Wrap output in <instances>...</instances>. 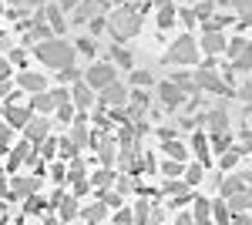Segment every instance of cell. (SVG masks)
Segmentation results:
<instances>
[{"label": "cell", "mask_w": 252, "mask_h": 225, "mask_svg": "<svg viewBox=\"0 0 252 225\" xmlns=\"http://www.w3.org/2000/svg\"><path fill=\"white\" fill-rule=\"evenodd\" d=\"M34 54H37V61L51 64V67H67V64H74L78 47H74V44H67L64 37H51V40H40Z\"/></svg>", "instance_id": "1"}, {"label": "cell", "mask_w": 252, "mask_h": 225, "mask_svg": "<svg viewBox=\"0 0 252 225\" xmlns=\"http://www.w3.org/2000/svg\"><path fill=\"white\" fill-rule=\"evenodd\" d=\"M108 31H111V37H115V40L135 37L138 31H141V14H138V7H128V3H121L115 14L108 17Z\"/></svg>", "instance_id": "2"}, {"label": "cell", "mask_w": 252, "mask_h": 225, "mask_svg": "<svg viewBox=\"0 0 252 225\" xmlns=\"http://www.w3.org/2000/svg\"><path fill=\"white\" fill-rule=\"evenodd\" d=\"M161 61H165V64H198V44L185 34V37H178L172 47H168V54L161 57Z\"/></svg>", "instance_id": "3"}, {"label": "cell", "mask_w": 252, "mask_h": 225, "mask_svg": "<svg viewBox=\"0 0 252 225\" xmlns=\"http://www.w3.org/2000/svg\"><path fill=\"white\" fill-rule=\"evenodd\" d=\"M84 81H88L94 91H101V88H108L111 81H118V71L111 64H91V67L84 71Z\"/></svg>", "instance_id": "4"}, {"label": "cell", "mask_w": 252, "mask_h": 225, "mask_svg": "<svg viewBox=\"0 0 252 225\" xmlns=\"http://www.w3.org/2000/svg\"><path fill=\"white\" fill-rule=\"evenodd\" d=\"M195 84H198V88H205V91H212V94H229V91H232V88H229V81H222L212 67H202V71L195 74Z\"/></svg>", "instance_id": "5"}, {"label": "cell", "mask_w": 252, "mask_h": 225, "mask_svg": "<svg viewBox=\"0 0 252 225\" xmlns=\"http://www.w3.org/2000/svg\"><path fill=\"white\" fill-rule=\"evenodd\" d=\"M101 104H104V108H125V104H128V88L118 84V81H111L108 88H101Z\"/></svg>", "instance_id": "6"}, {"label": "cell", "mask_w": 252, "mask_h": 225, "mask_svg": "<svg viewBox=\"0 0 252 225\" xmlns=\"http://www.w3.org/2000/svg\"><path fill=\"white\" fill-rule=\"evenodd\" d=\"M158 97H161V104H165L168 111H175V108L185 101V91H182L175 81H161V84H158Z\"/></svg>", "instance_id": "7"}, {"label": "cell", "mask_w": 252, "mask_h": 225, "mask_svg": "<svg viewBox=\"0 0 252 225\" xmlns=\"http://www.w3.org/2000/svg\"><path fill=\"white\" fill-rule=\"evenodd\" d=\"M3 114H7V121H10V128H27V121H31V114H34V108L31 104H10L7 101V108H3Z\"/></svg>", "instance_id": "8"}, {"label": "cell", "mask_w": 252, "mask_h": 225, "mask_svg": "<svg viewBox=\"0 0 252 225\" xmlns=\"http://www.w3.org/2000/svg\"><path fill=\"white\" fill-rule=\"evenodd\" d=\"M108 7H104V0H81L78 14H74V24H88L91 17H101Z\"/></svg>", "instance_id": "9"}, {"label": "cell", "mask_w": 252, "mask_h": 225, "mask_svg": "<svg viewBox=\"0 0 252 225\" xmlns=\"http://www.w3.org/2000/svg\"><path fill=\"white\" fill-rule=\"evenodd\" d=\"M54 205L61 212V222H71V219H78V202L71 198V195H64V192H54Z\"/></svg>", "instance_id": "10"}, {"label": "cell", "mask_w": 252, "mask_h": 225, "mask_svg": "<svg viewBox=\"0 0 252 225\" xmlns=\"http://www.w3.org/2000/svg\"><path fill=\"white\" fill-rule=\"evenodd\" d=\"M71 101L78 104L81 111H88V108H91V101H94V88H91L88 81H78V84H74V91H71Z\"/></svg>", "instance_id": "11"}, {"label": "cell", "mask_w": 252, "mask_h": 225, "mask_svg": "<svg viewBox=\"0 0 252 225\" xmlns=\"http://www.w3.org/2000/svg\"><path fill=\"white\" fill-rule=\"evenodd\" d=\"M47 131H51V125H47V121H44V118H37V121H27V141H31V145H44V141H47Z\"/></svg>", "instance_id": "12"}, {"label": "cell", "mask_w": 252, "mask_h": 225, "mask_svg": "<svg viewBox=\"0 0 252 225\" xmlns=\"http://www.w3.org/2000/svg\"><path fill=\"white\" fill-rule=\"evenodd\" d=\"M17 84L24 88V91H31V94L47 91V77H44V74H34V71H24V74L17 77Z\"/></svg>", "instance_id": "13"}, {"label": "cell", "mask_w": 252, "mask_h": 225, "mask_svg": "<svg viewBox=\"0 0 252 225\" xmlns=\"http://www.w3.org/2000/svg\"><path fill=\"white\" fill-rule=\"evenodd\" d=\"M34 192H37V178H14L7 198H27V195H34Z\"/></svg>", "instance_id": "14"}, {"label": "cell", "mask_w": 252, "mask_h": 225, "mask_svg": "<svg viewBox=\"0 0 252 225\" xmlns=\"http://www.w3.org/2000/svg\"><path fill=\"white\" fill-rule=\"evenodd\" d=\"M34 111L40 114H47V111H54L58 108V101H54V94H47V91H37V94H31V101H27Z\"/></svg>", "instance_id": "15"}, {"label": "cell", "mask_w": 252, "mask_h": 225, "mask_svg": "<svg viewBox=\"0 0 252 225\" xmlns=\"http://www.w3.org/2000/svg\"><path fill=\"white\" fill-rule=\"evenodd\" d=\"M67 138H71V141H74L78 148H88V145H91V131H88L84 118H78V121L71 125V134H67Z\"/></svg>", "instance_id": "16"}, {"label": "cell", "mask_w": 252, "mask_h": 225, "mask_svg": "<svg viewBox=\"0 0 252 225\" xmlns=\"http://www.w3.org/2000/svg\"><path fill=\"white\" fill-rule=\"evenodd\" d=\"M202 51H205V54H222V51H225V37H222L219 31H209V34L202 37Z\"/></svg>", "instance_id": "17"}, {"label": "cell", "mask_w": 252, "mask_h": 225, "mask_svg": "<svg viewBox=\"0 0 252 225\" xmlns=\"http://www.w3.org/2000/svg\"><path fill=\"white\" fill-rule=\"evenodd\" d=\"M205 125H209V131H219V128H225V125H229V111H225V104H215L212 114L205 118Z\"/></svg>", "instance_id": "18"}, {"label": "cell", "mask_w": 252, "mask_h": 225, "mask_svg": "<svg viewBox=\"0 0 252 225\" xmlns=\"http://www.w3.org/2000/svg\"><path fill=\"white\" fill-rule=\"evenodd\" d=\"M81 219L84 222H104L108 219V202H94V205L81 208Z\"/></svg>", "instance_id": "19"}, {"label": "cell", "mask_w": 252, "mask_h": 225, "mask_svg": "<svg viewBox=\"0 0 252 225\" xmlns=\"http://www.w3.org/2000/svg\"><path fill=\"white\" fill-rule=\"evenodd\" d=\"M44 17H47V24H51V27L58 31V34H64V27H67V24H64V10H61L58 3L44 7Z\"/></svg>", "instance_id": "20"}, {"label": "cell", "mask_w": 252, "mask_h": 225, "mask_svg": "<svg viewBox=\"0 0 252 225\" xmlns=\"http://www.w3.org/2000/svg\"><path fill=\"white\" fill-rule=\"evenodd\" d=\"M27 158H31V141H24V145H17V148L10 151V158H7V168L14 171L20 161H27Z\"/></svg>", "instance_id": "21"}, {"label": "cell", "mask_w": 252, "mask_h": 225, "mask_svg": "<svg viewBox=\"0 0 252 225\" xmlns=\"http://www.w3.org/2000/svg\"><path fill=\"white\" fill-rule=\"evenodd\" d=\"M161 192H165V195H175L178 202H185V198H189V182H172V178H168V182L161 185Z\"/></svg>", "instance_id": "22"}, {"label": "cell", "mask_w": 252, "mask_h": 225, "mask_svg": "<svg viewBox=\"0 0 252 225\" xmlns=\"http://www.w3.org/2000/svg\"><path fill=\"white\" fill-rule=\"evenodd\" d=\"M91 185L104 192L108 185H115V171H111V168H101V171H94V175H91Z\"/></svg>", "instance_id": "23"}, {"label": "cell", "mask_w": 252, "mask_h": 225, "mask_svg": "<svg viewBox=\"0 0 252 225\" xmlns=\"http://www.w3.org/2000/svg\"><path fill=\"white\" fill-rule=\"evenodd\" d=\"M246 188V178H239V175H229V178H222V195L229 198V195H235V192H242Z\"/></svg>", "instance_id": "24"}, {"label": "cell", "mask_w": 252, "mask_h": 225, "mask_svg": "<svg viewBox=\"0 0 252 225\" xmlns=\"http://www.w3.org/2000/svg\"><path fill=\"white\" fill-rule=\"evenodd\" d=\"M192 219H195V222H209V219H212V205H209V202H205V198H195Z\"/></svg>", "instance_id": "25"}, {"label": "cell", "mask_w": 252, "mask_h": 225, "mask_svg": "<svg viewBox=\"0 0 252 225\" xmlns=\"http://www.w3.org/2000/svg\"><path fill=\"white\" fill-rule=\"evenodd\" d=\"M192 148L198 151V161H209V138L202 131H195V138H192Z\"/></svg>", "instance_id": "26"}, {"label": "cell", "mask_w": 252, "mask_h": 225, "mask_svg": "<svg viewBox=\"0 0 252 225\" xmlns=\"http://www.w3.org/2000/svg\"><path fill=\"white\" fill-rule=\"evenodd\" d=\"M172 24H175V7H172V3H165V7L158 10V27H161V31H168Z\"/></svg>", "instance_id": "27"}, {"label": "cell", "mask_w": 252, "mask_h": 225, "mask_svg": "<svg viewBox=\"0 0 252 225\" xmlns=\"http://www.w3.org/2000/svg\"><path fill=\"white\" fill-rule=\"evenodd\" d=\"M229 141H232V138H229V131H225V128H219V131H212V148L219 151V155H222V151L229 148Z\"/></svg>", "instance_id": "28"}, {"label": "cell", "mask_w": 252, "mask_h": 225, "mask_svg": "<svg viewBox=\"0 0 252 225\" xmlns=\"http://www.w3.org/2000/svg\"><path fill=\"white\" fill-rule=\"evenodd\" d=\"M78 77H84V74H81L74 64H67V67H58V81H61V84H71V81H78Z\"/></svg>", "instance_id": "29"}, {"label": "cell", "mask_w": 252, "mask_h": 225, "mask_svg": "<svg viewBox=\"0 0 252 225\" xmlns=\"http://www.w3.org/2000/svg\"><path fill=\"white\" fill-rule=\"evenodd\" d=\"M74 47H78V54H88V57L97 54V40L94 37H78V44H74Z\"/></svg>", "instance_id": "30"}, {"label": "cell", "mask_w": 252, "mask_h": 225, "mask_svg": "<svg viewBox=\"0 0 252 225\" xmlns=\"http://www.w3.org/2000/svg\"><path fill=\"white\" fill-rule=\"evenodd\" d=\"M111 61H115L118 67H131V64H135L131 51H121V47H115V51H111Z\"/></svg>", "instance_id": "31"}, {"label": "cell", "mask_w": 252, "mask_h": 225, "mask_svg": "<svg viewBox=\"0 0 252 225\" xmlns=\"http://www.w3.org/2000/svg\"><path fill=\"white\" fill-rule=\"evenodd\" d=\"M67 178H71V182H84V161H81V158H71V165H67Z\"/></svg>", "instance_id": "32"}, {"label": "cell", "mask_w": 252, "mask_h": 225, "mask_svg": "<svg viewBox=\"0 0 252 225\" xmlns=\"http://www.w3.org/2000/svg\"><path fill=\"white\" fill-rule=\"evenodd\" d=\"M58 151H61V155H67V161H71V158H74L81 148L74 145V141H71V138H61V141H58Z\"/></svg>", "instance_id": "33"}, {"label": "cell", "mask_w": 252, "mask_h": 225, "mask_svg": "<svg viewBox=\"0 0 252 225\" xmlns=\"http://www.w3.org/2000/svg\"><path fill=\"white\" fill-rule=\"evenodd\" d=\"M246 47H249V44H246V40H242V37H235V40H229V44H225V54H229V57H232V61H235V57L242 54V51H246Z\"/></svg>", "instance_id": "34"}, {"label": "cell", "mask_w": 252, "mask_h": 225, "mask_svg": "<svg viewBox=\"0 0 252 225\" xmlns=\"http://www.w3.org/2000/svg\"><path fill=\"white\" fill-rule=\"evenodd\" d=\"M235 71H252V47H246L242 54L235 57Z\"/></svg>", "instance_id": "35"}, {"label": "cell", "mask_w": 252, "mask_h": 225, "mask_svg": "<svg viewBox=\"0 0 252 225\" xmlns=\"http://www.w3.org/2000/svg\"><path fill=\"white\" fill-rule=\"evenodd\" d=\"M161 171H165V175H168V178H178V175H182V161H178V158H168V161H165V165H161Z\"/></svg>", "instance_id": "36"}, {"label": "cell", "mask_w": 252, "mask_h": 225, "mask_svg": "<svg viewBox=\"0 0 252 225\" xmlns=\"http://www.w3.org/2000/svg\"><path fill=\"white\" fill-rule=\"evenodd\" d=\"M212 219H215V222H232V215H229L225 202H215V205H212Z\"/></svg>", "instance_id": "37"}, {"label": "cell", "mask_w": 252, "mask_h": 225, "mask_svg": "<svg viewBox=\"0 0 252 225\" xmlns=\"http://www.w3.org/2000/svg\"><path fill=\"white\" fill-rule=\"evenodd\" d=\"M58 118L64 121V125H71V121H74V104H71V101L58 104Z\"/></svg>", "instance_id": "38"}, {"label": "cell", "mask_w": 252, "mask_h": 225, "mask_svg": "<svg viewBox=\"0 0 252 225\" xmlns=\"http://www.w3.org/2000/svg\"><path fill=\"white\" fill-rule=\"evenodd\" d=\"M165 155H168V158H178V161H182V158H185V148H182V145H178V141H165Z\"/></svg>", "instance_id": "39"}, {"label": "cell", "mask_w": 252, "mask_h": 225, "mask_svg": "<svg viewBox=\"0 0 252 225\" xmlns=\"http://www.w3.org/2000/svg\"><path fill=\"white\" fill-rule=\"evenodd\" d=\"M148 212H152L148 202H138V205H135V222H152V215H148Z\"/></svg>", "instance_id": "40"}, {"label": "cell", "mask_w": 252, "mask_h": 225, "mask_svg": "<svg viewBox=\"0 0 252 225\" xmlns=\"http://www.w3.org/2000/svg\"><path fill=\"white\" fill-rule=\"evenodd\" d=\"M185 182H189V185H198V182H202V165H192V168H185Z\"/></svg>", "instance_id": "41"}, {"label": "cell", "mask_w": 252, "mask_h": 225, "mask_svg": "<svg viewBox=\"0 0 252 225\" xmlns=\"http://www.w3.org/2000/svg\"><path fill=\"white\" fill-rule=\"evenodd\" d=\"M235 161H239V151H222V158H219L222 168H235Z\"/></svg>", "instance_id": "42"}, {"label": "cell", "mask_w": 252, "mask_h": 225, "mask_svg": "<svg viewBox=\"0 0 252 225\" xmlns=\"http://www.w3.org/2000/svg\"><path fill=\"white\" fill-rule=\"evenodd\" d=\"M44 205H47L44 198H37V195H27V212H31V215H37V212H40Z\"/></svg>", "instance_id": "43"}, {"label": "cell", "mask_w": 252, "mask_h": 225, "mask_svg": "<svg viewBox=\"0 0 252 225\" xmlns=\"http://www.w3.org/2000/svg\"><path fill=\"white\" fill-rule=\"evenodd\" d=\"M131 84H138V88L145 84V88H148V84H152V74H148V71H135V74H131Z\"/></svg>", "instance_id": "44"}, {"label": "cell", "mask_w": 252, "mask_h": 225, "mask_svg": "<svg viewBox=\"0 0 252 225\" xmlns=\"http://www.w3.org/2000/svg\"><path fill=\"white\" fill-rule=\"evenodd\" d=\"M104 202H108V208H115V205H121V192H104Z\"/></svg>", "instance_id": "45"}, {"label": "cell", "mask_w": 252, "mask_h": 225, "mask_svg": "<svg viewBox=\"0 0 252 225\" xmlns=\"http://www.w3.org/2000/svg\"><path fill=\"white\" fill-rule=\"evenodd\" d=\"M111 222H135V215H131L128 208H121V212H115V215H111Z\"/></svg>", "instance_id": "46"}, {"label": "cell", "mask_w": 252, "mask_h": 225, "mask_svg": "<svg viewBox=\"0 0 252 225\" xmlns=\"http://www.w3.org/2000/svg\"><path fill=\"white\" fill-rule=\"evenodd\" d=\"M7 138H10V121L3 118V121H0V148L7 145Z\"/></svg>", "instance_id": "47"}, {"label": "cell", "mask_w": 252, "mask_h": 225, "mask_svg": "<svg viewBox=\"0 0 252 225\" xmlns=\"http://www.w3.org/2000/svg\"><path fill=\"white\" fill-rule=\"evenodd\" d=\"M131 185H135L131 178H115V188L121 192V195H125V192H131Z\"/></svg>", "instance_id": "48"}, {"label": "cell", "mask_w": 252, "mask_h": 225, "mask_svg": "<svg viewBox=\"0 0 252 225\" xmlns=\"http://www.w3.org/2000/svg\"><path fill=\"white\" fill-rule=\"evenodd\" d=\"M242 101H246V104H252V81H246V84H242Z\"/></svg>", "instance_id": "49"}, {"label": "cell", "mask_w": 252, "mask_h": 225, "mask_svg": "<svg viewBox=\"0 0 252 225\" xmlns=\"http://www.w3.org/2000/svg\"><path fill=\"white\" fill-rule=\"evenodd\" d=\"M44 158H54V151H58V141H44Z\"/></svg>", "instance_id": "50"}, {"label": "cell", "mask_w": 252, "mask_h": 225, "mask_svg": "<svg viewBox=\"0 0 252 225\" xmlns=\"http://www.w3.org/2000/svg\"><path fill=\"white\" fill-rule=\"evenodd\" d=\"M232 7L239 14H246V10H252V0H232Z\"/></svg>", "instance_id": "51"}, {"label": "cell", "mask_w": 252, "mask_h": 225, "mask_svg": "<svg viewBox=\"0 0 252 225\" xmlns=\"http://www.w3.org/2000/svg\"><path fill=\"white\" fill-rule=\"evenodd\" d=\"M131 104H141V108H145V104H148V94L135 91V94H131Z\"/></svg>", "instance_id": "52"}, {"label": "cell", "mask_w": 252, "mask_h": 225, "mask_svg": "<svg viewBox=\"0 0 252 225\" xmlns=\"http://www.w3.org/2000/svg\"><path fill=\"white\" fill-rule=\"evenodd\" d=\"M158 138H161V141H172L175 131H172V128H158Z\"/></svg>", "instance_id": "53"}, {"label": "cell", "mask_w": 252, "mask_h": 225, "mask_svg": "<svg viewBox=\"0 0 252 225\" xmlns=\"http://www.w3.org/2000/svg\"><path fill=\"white\" fill-rule=\"evenodd\" d=\"M10 74V64H7V61H3V57H0V81H3V77Z\"/></svg>", "instance_id": "54"}, {"label": "cell", "mask_w": 252, "mask_h": 225, "mask_svg": "<svg viewBox=\"0 0 252 225\" xmlns=\"http://www.w3.org/2000/svg\"><path fill=\"white\" fill-rule=\"evenodd\" d=\"M7 195H10V185H7V182H3V175H0V198H7Z\"/></svg>", "instance_id": "55"}, {"label": "cell", "mask_w": 252, "mask_h": 225, "mask_svg": "<svg viewBox=\"0 0 252 225\" xmlns=\"http://www.w3.org/2000/svg\"><path fill=\"white\" fill-rule=\"evenodd\" d=\"M242 195H246V208H252V188H246Z\"/></svg>", "instance_id": "56"}, {"label": "cell", "mask_w": 252, "mask_h": 225, "mask_svg": "<svg viewBox=\"0 0 252 225\" xmlns=\"http://www.w3.org/2000/svg\"><path fill=\"white\" fill-rule=\"evenodd\" d=\"M27 7H44V0H24Z\"/></svg>", "instance_id": "57"}, {"label": "cell", "mask_w": 252, "mask_h": 225, "mask_svg": "<svg viewBox=\"0 0 252 225\" xmlns=\"http://www.w3.org/2000/svg\"><path fill=\"white\" fill-rule=\"evenodd\" d=\"M7 44H10V37H3V34H0V47H7Z\"/></svg>", "instance_id": "58"}, {"label": "cell", "mask_w": 252, "mask_h": 225, "mask_svg": "<svg viewBox=\"0 0 252 225\" xmlns=\"http://www.w3.org/2000/svg\"><path fill=\"white\" fill-rule=\"evenodd\" d=\"M155 3H158V7H165V3H172V0H155Z\"/></svg>", "instance_id": "59"}, {"label": "cell", "mask_w": 252, "mask_h": 225, "mask_svg": "<svg viewBox=\"0 0 252 225\" xmlns=\"http://www.w3.org/2000/svg\"><path fill=\"white\" fill-rule=\"evenodd\" d=\"M0 219H3V198H0Z\"/></svg>", "instance_id": "60"}, {"label": "cell", "mask_w": 252, "mask_h": 225, "mask_svg": "<svg viewBox=\"0 0 252 225\" xmlns=\"http://www.w3.org/2000/svg\"><path fill=\"white\" fill-rule=\"evenodd\" d=\"M0 108H3V104H0Z\"/></svg>", "instance_id": "61"}]
</instances>
